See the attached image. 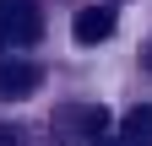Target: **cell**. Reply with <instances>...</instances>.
<instances>
[{
	"mask_svg": "<svg viewBox=\"0 0 152 146\" xmlns=\"http://www.w3.org/2000/svg\"><path fill=\"white\" fill-rule=\"evenodd\" d=\"M44 33L38 0H0V49H27Z\"/></svg>",
	"mask_w": 152,
	"mask_h": 146,
	"instance_id": "obj_1",
	"label": "cell"
},
{
	"mask_svg": "<svg viewBox=\"0 0 152 146\" xmlns=\"http://www.w3.org/2000/svg\"><path fill=\"white\" fill-rule=\"evenodd\" d=\"M38 81H44V70L33 60H0V98H27L38 92Z\"/></svg>",
	"mask_w": 152,
	"mask_h": 146,
	"instance_id": "obj_2",
	"label": "cell"
},
{
	"mask_svg": "<svg viewBox=\"0 0 152 146\" xmlns=\"http://www.w3.org/2000/svg\"><path fill=\"white\" fill-rule=\"evenodd\" d=\"M109 33H114V11L109 6H82L76 22H71V38L76 43H103Z\"/></svg>",
	"mask_w": 152,
	"mask_h": 146,
	"instance_id": "obj_3",
	"label": "cell"
},
{
	"mask_svg": "<svg viewBox=\"0 0 152 146\" xmlns=\"http://www.w3.org/2000/svg\"><path fill=\"white\" fill-rule=\"evenodd\" d=\"M120 141L125 146H152V108H130L125 124H120Z\"/></svg>",
	"mask_w": 152,
	"mask_h": 146,
	"instance_id": "obj_4",
	"label": "cell"
},
{
	"mask_svg": "<svg viewBox=\"0 0 152 146\" xmlns=\"http://www.w3.org/2000/svg\"><path fill=\"white\" fill-rule=\"evenodd\" d=\"M71 124H76L82 135H92V141H98V135L109 130V114H103V108H76V114H71Z\"/></svg>",
	"mask_w": 152,
	"mask_h": 146,
	"instance_id": "obj_5",
	"label": "cell"
},
{
	"mask_svg": "<svg viewBox=\"0 0 152 146\" xmlns=\"http://www.w3.org/2000/svg\"><path fill=\"white\" fill-rule=\"evenodd\" d=\"M0 146H22V130H11V124H0Z\"/></svg>",
	"mask_w": 152,
	"mask_h": 146,
	"instance_id": "obj_6",
	"label": "cell"
},
{
	"mask_svg": "<svg viewBox=\"0 0 152 146\" xmlns=\"http://www.w3.org/2000/svg\"><path fill=\"white\" fill-rule=\"evenodd\" d=\"M92 146H125V141H109V135H98V141H92Z\"/></svg>",
	"mask_w": 152,
	"mask_h": 146,
	"instance_id": "obj_7",
	"label": "cell"
},
{
	"mask_svg": "<svg viewBox=\"0 0 152 146\" xmlns=\"http://www.w3.org/2000/svg\"><path fill=\"white\" fill-rule=\"evenodd\" d=\"M147 70H152V54H147Z\"/></svg>",
	"mask_w": 152,
	"mask_h": 146,
	"instance_id": "obj_8",
	"label": "cell"
}]
</instances>
